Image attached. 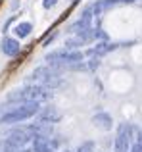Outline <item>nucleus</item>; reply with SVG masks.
Returning <instances> with one entry per match:
<instances>
[{
    "label": "nucleus",
    "instance_id": "18",
    "mask_svg": "<svg viewBox=\"0 0 142 152\" xmlns=\"http://www.w3.org/2000/svg\"><path fill=\"white\" fill-rule=\"evenodd\" d=\"M138 141H140V145H142V129H140V133H138Z\"/></svg>",
    "mask_w": 142,
    "mask_h": 152
},
{
    "label": "nucleus",
    "instance_id": "16",
    "mask_svg": "<svg viewBox=\"0 0 142 152\" xmlns=\"http://www.w3.org/2000/svg\"><path fill=\"white\" fill-rule=\"evenodd\" d=\"M56 4H58V0H42V8H46V10L54 8Z\"/></svg>",
    "mask_w": 142,
    "mask_h": 152
},
{
    "label": "nucleus",
    "instance_id": "17",
    "mask_svg": "<svg viewBox=\"0 0 142 152\" xmlns=\"http://www.w3.org/2000/svg\"><path fill=\"white\" fill-rule=\"evenodd\" d=\"M56 37H58V33H56V31H54V33H52V35H48V37H46V39H44V42H42V45H44V46H48V45H50V42H52V41H54V39H56Z\"/></svg>",
    "mask_w": 142,
    "mask_h": 152
},
{
    "label": "nucleus",
    "instance_id": "13",
    "mask_svg": "<svg viewBox=\"0 0 142 152\" xmlns=\"http://www.w3.org/2000/svg\"><path fill=\"white\" fill-rule=\"evenodd\" d=\"M31 31H33V25H31L29 21H19L17 25L14 27V33L17 39H27L31 35Z\"/></svg>",
    "mask_w": 142,
    "mask_h": 152
},
{
    "label": "nucleus",
    "instance_id": "4",
    "mask_svg": "<svg viewBox=\"0 0 142 152\" xmlns=\"http://www.w3.org/2000/svg\"><path fill=\"white\" fill-rule=\"evenodd\" d=\"M50 96V89L48 87H42V85H27L19 91H14V93L8 94V102H41L44 98Z\"/></svg>",
    "mask_w": 142,
    "mask_h": 152
},
{
    "label": "nucleus",
    "instance_id": "7",
    "mask_svg": "<svg viewBox=\"0 0 142 152\" xmlns=\"http://www.w3.org/2000/svg\"><path fill=\"white\" fill-rule=\"evenodd\" d=\"M92 18H94L92 6L85 8V12L81 14V18H79L75 23H71V25H69L67 33H69V35H79V33H83V31L90 29V27H92Z\"/></svg>",
    "mask_w": 142,
    "mask_h": 152
},
{
    "label": "nucleus",
    "instance_id": "3",
    "mask_svg": "<svg viewBox=\"0 0 142 152\" xmlns=\"http://www.w3.org/2000/svg\"><path fill=\"white\" fill-rule=\"evenodd\" d=\"M46 62H48L50 67H54L56 71H65L67 66L71 64H79L85 60V54L81 50H67V48H62V50H54L50 54H46Z\"/></svg>",
    "mask_w": 142,
    "mask_h": 152
},
{
    "label": "nucleus",
    "instance_id": "8",
    "mask_svg": "<svg viewBox=\"0 0 142 152\" xmlns=\"http://www.w3.org/2000/svg\"><path fill=\"white\" fill-rule=\"evenodd\" d=\"M60 146L58 139H50V135H35L33 139V152H56Z\"/></svg>",
    "mask_w": 142,
    "mask_h": 152
},
{
    "label": "nucleus",
    "instance_id": "20",
    "mask_svg": "<svg viewBox=\"0 0 142 152\" xmlns=\"http://www.w3.org/2000/svg\"><path fill=\"white\" fill-rule=\"evenodd\" d=\"M64 152H69V150H64Z\"/></svg>",
    "mask_w": 142,
    "mask_h": 152
},
{
    "label": "nucleus",
    "instance_id": "10",
    "mask_svg": "<svg viewBox=\"0 0 142 152\" xmlns=\"http://www.w3.org/2000/svg\"><path fill=\"white\" fill-rule=\"evenodd\" d=\"M0 48L6 56H10V58H14V56L19 54V50H21V45H19L17 39L14 37H4L2 39V45H0Z\"/></svg>",
    "mask_w": 142,
    "mask_h": 152
},
{
    "label": "nucleus",
    "instance_id": "2",
    "mask_svg": "<svg viewBox=\"0 0 142 152\" xmlns=\"http://www.w3.org/2000/svg\"><path fill=\"white\" fill-rule=\"evenodd\" d=\"M33 139H35L33 125L14 129V131H10V135L6 139L0 141V152H19L29 142H33Z\"/></svg>",
    "mask_w": 142,
    "mask_h": 152
},
{
    "label": "nucleus",
    "instance_id": "19",
    "mask_svg": "<svg viewBox=\"0 0 142 152\" xmlns=\"http://www.w3.org/2000/svg\"><path fill=\"white\" fill-rule=\"evenodd\" d=\"M71 2H79V0H71Z\"/></svg>",
    "mask_w": 142,
    "mask_h": 152
},
{
    "label": "nucleus",
    "instance_id": "5",
    "mask_svg": "<svg viewBox=\"0 0 142 152\" xmlns=\"http://www.w3.org/2000/svg\"><path fill=\"white\" fill-rule=\"evenodd\" d=\"M29 81L33 83V85H42V87H48V89H56V87L62 85L60 71H56L50 66L37 67V69L29 75Z\"/></svg>",
    "mask_w": 142,
    "mask_h": 152
},
{
    "label": "nucleus",
    "instance_id": "12",
    "mask_svg": "<svg viewBox=\"0 0 142 152\" xmlns=\"http://www.w3.org/2000/svg\"><path fill=\"white\" fill-rule=\"evenodd\" d=\"M38 118H41L42 123H58L62 119V114L54 106H46V108H41Z\"/></svg>",
    "mask_w": 142,
    "mask_h": 152
},
{
    "label": "nucleus",
    "instance_id": "15",
    "mask_svg": "<svg viewBox=\"0 0 142 152\" xmlns=\"http://www.w3.org/2000/svg\"><path fill=\"white\" fill-rule=\"evenodd\" d=\"M92 150H94V142H92V141L83 142V145L77 148V152H92Z\"/></svg>",
    "mask_w": 142,
    "mask_h": 152
},
{
    "label": "nucleus",
    "instance_id": "9",
    "mask_svg": "<svg viewBox=\"0 0 142 152\" xmlns=\"http://www.w3.org/2000/svg\"><path fill=\"white\" fill-rule=\"evenodd\" d=\"M119 46H123L121 42H108V41H100V42H96V45L92 46V48H88L86 50V56H96V58H102V56H106V54H109V52H113V50H117Z\"/></svg>",
    "mask_w": 142,
    "mask_h": 152
},
{
    "label": "nucleus",
    "instance_id": "14",
    "mask_svg": "<svg viewBox=\"0 0 142 152\" xmlns=\"http://www.w3.org/2000/svg\"><path fill=\"white\" fill-rule=\"evenodd\" d=\"M86 67H88V71H96L98 67H100V58H96V56H92V58L86 62Z\"/></svg>",
    "mask_w": 142,
    "mask_h": 152
},
{
    "label": "nucleus",
    "instance_id": "11",
    "mask_svg": "<svg viewBox=\"0 0 142 152\" xmlns=\"http://www.w3.org/2000/svg\"><path fill=\"white\" fill-rule=\"evenodd\" d=\"M92 123L102 131H112V125H113V118L106 112H98V114L92 115Z\"/></svg>",
    "mask_w": 142,
    "mask_h": 152
},
{
    "label": "nucleus",
    "instance_id": "1",
    "mask_svg": "<svg viewBox=\"0 0 142 152\" xmlns=\"http://www.w3.org/2000/svg\"><path fill=\"white\" fill-rule=\"evenodd\" d=\"M41 112V102H23L14 108H8L0 115V125H14V123H21L25 119H31Z\"/></svg>",
    "mask_w": 142,
    "mask_h": 152
},
{
    "label": "nucleus",
    "instance_id": "6",
    "mask_svg": "<svg viewBox=\"0 0 142 152\" xmlns=\"http://www.w3.org/2000/svg\"><path fill=\"white\" fill-rule=\"evenodd\" d=\"M136 127H133L131 123H119L117 127V137H115V152H129L135 139Z\"/></svg>",
    "mask_w": 142,
    "mask_h": 152
}]
</instances>
